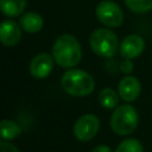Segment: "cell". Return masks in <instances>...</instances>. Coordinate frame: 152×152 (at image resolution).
<instances>
[{"label":"cell","instance_id":"4","mask_svg":"<svg viewBox=\"0 0 152 152\" xmlns=\"http://www.w3.org/2000/svg\"><path fill=\"white\" fill-rule=\"evenodd\" d=\"M89 44L93 52L104 58H110L115 56V53L120 48L118 36L114 33V31L109 28L95 30L90 34Z\"/></svg>","mask_w":152,"mask_h":152},{"label":"cell","instance_id":"12","mask_svg":"<svg viewBox=\"0 0 152 152\" xmlns=\"http://www.w3.org/2000/svg\"><path fill=\"white\" fill-rule=\"evenodd\" d=\"M26 8V0H0V10L8 18L20 15Z\"/></svg>","mask_w":152,"mask_h":152},{"label":"cell","instance_id":"19","mask_svg":"<svg viewBox=\"0 0 152 152\" xmlns=\"http://www.w3.org/2000/svg\"><path fill=\"white\" fill-rule=\"evenodd\" d=\"M91 152H113L107 145H99V146H96Z\"/></svg>","mask_w":152,"mask_h":152},{"label":"cell","instance_id":"3","mask_svg":"<svg viewBox=\"0 0 152 152\" xmlns=\"http://www.w3.org/2000/svg\"><path fill=\"white\" fill-rule=\"evenodd\" d=\"M139 116L135 108L131 104L118 106L110 116V127L118 135H128L133 133L138 126Z\"/></svg>","mask_w":152,"mask_h":152},{"label":"cell","instance_id":"5","mask_svg":"<svg viewBox=\"0 0 152 152\" xmlns=\"http://www.w3.org/2000/svg\"><path fill=\"white\" fill-rule=\"evenodd\" d=\"M96 18L107 27H119L124 23V12L118 4L110 0L101 1L95 10Z\"/></svg>","mask_w":152,"mask_h":152},{"label":"cell","instance_id":"18","mask_svg":"<svg viewBox=\"0 0 152 152\" xmlns=\"http://www.w3.org/2000/svg\"><path fill=\"white\" fill-rule=\"evenodd\" d=\"M0 152H19V150L15 147V145L11 144L10 141L2 140L0 142Z\"/></svg>","mask_w":152,"mask_h":152},{"label":"cell","instance_id":"16","mask_svg":"<svg viewBox=\"0 0 152 152\" xmlns=\"http://www.w3.org/2000/svg\"><path fill=\"white\" fill-rule=\"evenodd\" d=\"M115 152H144V148L139 140L129 138V139L122 140L118 145Z\"/></svg>","mask_w":152,"mask_h":152},{"label":"cell","instance_id":"17","mask_svg":"<svg viewBox=\"0 0 152 152\" xmlns=\"http://www.w3.org/2000/svg\"><path fill=\"white\" fill-rule=\"evenodd\" d=\"M134 69V65L132 63V59H124L120 64V70L121 72L126 74V75H129Z\"/></svg>","mask_w":152,"mask_h":152},{"label":"cell","instance_id":"14","mask_svg":"<svg viewBox=\"0 0 152 152\" xmlns=\"http://www.w3.org/2000/svg\"><path fill=\"white\" fill-rule=\"evenodd\" d=\"M99 102L103 108L115 109L119 104V94L112 88H103L99 93Z\"/></svg>","mask_w":152,"mask_h":152},{"label":"cell","instance_id":"10","mask_svg":"<svg viewBox=\"0 0 152 152\" xmlns=\"http://www.w3.org/2000/svg\"><path fill=\"white\" fill-rule=\"evenodd\" d=\"M21 26L14 20L6 19L0 25V40L5 46H14L21 39Z\"/></svg>","mask_w":152,"mask_h":152},{"label":"cell","instance_id":"11","mask_svg":"<svg viewBox=\"0 0 152 152\" xmlns=\"http://www.w3.org/2000/svg\"><path fill=\"white\" fill-rule=\"evenodd\" d=\"M21 28L27 33H37L43 28L44 20L40 14L36 12H26L19 19Z\"/></svg>","mask_w":152,"mask_h":152},{"label":"cell","instance_id":"2","mask_svg":"<svg viewBox=\"0 0 152 152\" xmlns=\"http://www.w3.org/2000/svg\"><path fill=\"white\" fill-rule=\"evenodd\" d=\"M61 86L66 94L82 97L93 93L95 81L89 72L82 69H69L63 74Z\"/></svg>","mask_w":152,"mask_h":152},{"label":"cell","instance_id":"9","mask_svg":"<svg viewBox=\"0 0 152 152\" xmlns=\"http://www.w3.org/2000/svg\"><path fill=\"white\" fill-rule=\"evenodd\" d=\"M141 91V84L139 80L134 76H125L120 80L118 84V94L121 100L126 102H132L137 100Z\"/></svg>","mask_w":152,"mask_h":152},{"label":"cell","instance_id":"1","mask_svg":"<svg viewBox=\"0 0 152 152\" xmlns=\"http://www.w3.org/2000/svg\"><path fill=\"white\" fill-rule=\"evenodd\" d=\"M52 57L62 68H72L82 58V48L80 42L72 34L59 36L52 46Z\"/></svg>","mask_w":152,"mask_h":152},{"label":"cell","instance_id":"8","mask_svg":"<svg viewBox=\"0 0 152 152\" xmlns=\"http://www.w3.org/2000/svg\"><path fill=\"white\" fill-rule=\"evenodd\" d=\"M53 57L50 56L46 52H42L38 53L37 56H34L30 63L28 70L30 74L38 80L45 78L50 75V72L52 71L53 68Z\"/></svg>","mask_w":152,"mask_h":152},{"label":"cell","instance_id":"13","mask_svg":"<svg viewBox=\"0 0 152 152\" xmlns=\"http://www.w3.org/2000/svg\"><path fill=\"white\" fill-rule=\"evenodd\" d=\"M21 133V127L13 120L4 119L0 122V135L2 140H13Z\"/></svg>","mask_w":152,"mask_h":152},{"label":"cell","instance_id":"7","mask_svg":"<svg viewBox=\"0 0 152 152\" xmlns=\"http://www.w3.org/2000/svg\"><path fill=\"white\" fill-rule=\"evenodd\" d=\"M145 49V40L139 34H129L120 44L119 52L124 59H134L139 57Z\"/></svg>","mask_w":152,"mask_h":152},{"label":"cell","instance_id":"6","mask_svg":"<svg viewBox=\"0 0 152 152\" xmlns=\"http://www.w3.org/2000/svg\"><path fill=\"white\" fill-rule=\"evenodd\" d=\"M100 128L99 118L94 114H84L80 116L74 124V135L81 141H88L93 139Z\"/></svg>","mask_w":152,"mask_h":152},{"label":"cell","instance_id":"15","mask_svg":"<svg viewBox=\"0 0 152 152\" xmlns=\"http://www.w3.org/2000/svg\"><path fill=\"white\" fill-rule=\"evenodd\" d=\"M125 4L134 13H146L152 10V0H125Z\"/></svg>","mask_w":152,"mask_h":152}]
</instances>
